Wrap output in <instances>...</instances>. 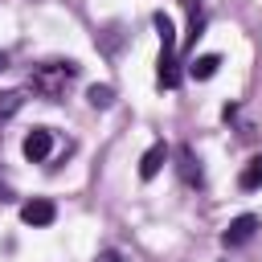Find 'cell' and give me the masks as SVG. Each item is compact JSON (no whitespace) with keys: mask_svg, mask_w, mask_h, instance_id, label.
<instances>
[{"mask_svg":"<svg viewBox=\"0 0 262 262\" xmlns=\"http://www.w3.org/2000/svg\"><path fill=\"white\" fill-rule=\"evenodd\" d=\"M258 229H262V217H258V213H242V217H233V221L225 225L221 242H225L229 250H237V246L254 242V233H258Z\"/></svg>","mask_w":262,"mask_h":262,"instance_id":"cell-3","label":"cell"},{"mask_svg":"<svg viewBox=\"0 0 262 262\" xmlns=\"http://www.w3.org/2000/svg\"><path fill=\"white\" fill-rule=\"evenodd\" d=\"M0 201H12V188H8L4 180H0Z\"/></svg>","mask_w":262,"mask_h":262,"instance_id":"cell-14","label":"cell"},{"mask_svg":"<svg viewBox=\"0 0 262 262\" xmlns=\"http://www.w3.org/2000/svg\"><path fill=\"white\" fill-rule=\"evenodd\" d=\"M25 106V90H0V123H8Z\"/></svg>","mask_w":262,"mask_h":262,"instance_id":"cell-11","label":"cell"},{"mask_svg":"<svg viewBox=\"0 0 262 262\" xmlns=\"http://www.w3.org/2000/svg\"><path fill=\"white\" fill-rule=\"evenodd\" d=\"M53 217H57V205L49 196H33V201L20 205V221L25 225H53Z\"/></svg>","mask_w":262,"mask_h":262,"instance_id":"cell-6","label":"cell"},{"mask_svg":"<svg viewBox=\"0 0 262 262\" xmlns=\"http://www.w3.org/2000/svg\"><path fill=\"white\" fill-rule=\"evenodd\" d=\"M78 74H82L78 61H41V66L29 70V90H33L37 98H45V102H57Z\"/></svg>","mask_w":262,"mask_h":262,"instance_id":"cell-1","label":"cell"},{"mask_svg":"<svg viewBox=\"0 0 262 262\" xmlns=\"http://www.w3.org/2000/svg\"><path fill=\"white\" fill-rule=\"evenodd\" d=\"M188 8V45H196V37L205 33V4L201 0H184Z\"/></svg>","mask_w":262,"mask_h":262,"instance_id":"cell-9","label":"cell"},{"mask_svg":"<svg viewBox=\"0 0 262 262\" xmlns=\"http://www.w3.org/2000/svg\"><path fill=\"white\" fill-rule=\"evenodd\" d=\"M151 25H156V33H160V61H156V82L164 86V90H176L180 86V61H176V25H172V16L168 12H156L151 16Z\"/></svg>","mask_w":262,"mask_h":262,"instance_id":"cell-2","label":"cell"},{"mask_svg":"<svg viewBox=\"0 0 262 262\" xmlns=\"http://www.w3.org/2000/svg\"><path fill=\"white\" fill-rule=\"evenodd\" d=\"M49 151H53V131H49V127H33V131L25 135V160H29V164H45Z\"/></svg>","mask_w":262,"mask_h":262,"instance_id":"cell-5","label":"cell"},{"mask_svg":"<svg viewBox=\"0 0 262 262\" xmlns=\"http://www.w3.org/2000/svg\"><path fill=\"white\" fill-rule=\"evenodd\" d=\"M217 70H221V57H217V53H201V57H196V61L188 66V74H192L196 82H209V78H213Z\"/></svg>","mask_w":262,"mask_h":262,"instance_id":"cell-8","label":"cell"},{"mask_svg":"<svg viewBox=\"0 0 262 262\" xmlns=\"http://www.w3.org/2000/svg\"><path fill=\"white\" fill-rule=\"evenodd\" d=\"M237 184H242L246 192H254V188H262V156H254V160H246V168L237 172Z\"/></svg>","mask_w":262,"mask_h":262,"instance_id":"cell-10","label":"cell"},{"mask_svg":"<svg viewBox=\"0 0 262 262\" xmlns=\"http://www.w3.org/2000/svg\"><path fill=\"white\" fill-rule=\"evenodd\" d=\"M164 160H168V143L160 139V143H151V147L143 151V160H139V180H151V176L164 168Z\"/></svg>","mask_w":262,"mask_h":262,"instance_id":"cell-7","label":"cell"},{"mask_svg":"<svg viewBox=\"0 0 262 262\" xmlns=\"http://www.w3.org/2000/svg\"><path fill=\"white\" fill-rule=\"evenodd\" d=\"M176 172H180V180L188 188H205V168H201V160H196V151L188 143L176 147Z\"/></svg>","mask_w":262,"mask_h":262,"instance_id":"cell-4","label":"cell"},{"mask_svg":"<svg viewBox=\"0 0 262 262\" xmlns=\"http://www.w3.org/2000/svg\"><path fill=\"white\" fill-rule=\"evenodd\" d=\"M98 262H123V254H119V250H102V254H98Z\"/></svg>","mask_w":262,"mask_h":262,"instance_id":"cell-13","label":"cell"},{"mask_svg":"<svg viewBox=\"0 0 262 262\" xmlns=\"http://www.w3.org/2000/svg\"><path fill=\"white\" fill-rule=\"evenodd\" d=\"M86 98H90V106H94V111H106V106L115 102V90H111V86H90V94H86Z\"/></svg>","mask_w":262,"mask_h":262,"instance_id":"cell-12","label":"cell"},{"mask_svg":"<svg viewBox=\"0 0 262 262\" xmlns=\"http://www.w3.org/2000/svg\"><path fill=\"white\" fill-rule=\"evenodd\" d=\"M4 70H8V53L0 49V74H4Z\"/></svg>","mask_w":262,"mask_h":262,"instance_id":"cell-15","label":"cell"}]
</instances>
